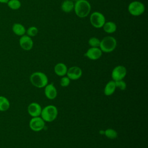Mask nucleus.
<instances>
[{"label":"nucleus","mask_w":148,"mask_h":148,"mask_svg":"<svg viewBox=\"0 0 148 148\" xmlns=\"http://www.w3.org/2000/svg\"><path fill=\"white\" fill-rule=\"evenodd\" d=\"M91 8V5L88 1L78 0L75 2L73 10L77 17L84 18L90 14Z\"/></svg>","instance_id":"obj_1"},{"label":"nucleus","mask_w":148,"mask_h":148,"mask_svg":"<svg viewBox=\"0 0 148 148\" xmlns=\"http://www.w3.org/2000/svg\"><path fill=\"white\" fill-rule=\"evenodd\" d=\"M30 82L33 86L38 88L45 87L48 84L47 75L42 72H35L30 76Z\"/></svg>","instance_id":"obj_2"},{"label":"nucleus","mask_w":148,"mask_h":148,"mask_svg":"<svg viewBox=\"0 0 148 148\" xmlns=\"http://www.w3.org/2000/svg\"><path fill=\"white\" fill-rule=\"evenodd\" d=\"M117 46L116 39L111 36L104 37L100 40L99 49L102 52L110 53L113 51Z\"/></svg>","instance_id":"obj_3"},{"label":"nucleus","mask_w":148,"mask_h":148,"mask_svg":"<svg viewBox=\"0 0 148 148\" xmlns=\"http://www.w3.org/2000/svg\"><path fill=\"white\" fill-rule=\"evenodd\" d=\"M58 110L56 106L50 105L45 106L42 109L41 117L45 121L51 122L57 117Z\"/></svg>","instance_id":"obj_4"},{"label":"nucleus","mask_w":148,"mask_h":148,"mask_svg":"<svg viewBox=\"0 0 148 148\" xmlns=\"http://www.w3.org/2000/svg\"><path fill=\"white\" fill-rule=\"evenodd\" d=\"M145 10V5L139 1H134L130 3L128 6V11L132 16H139L142 15Z\"/></svg>","instance_id":"obj_5"},{"label":"nucleus","mask_w":148,"mask_h":148,"mask_svg":"<svg viewBox=\"0 0 148 148\" xmlns=\"http://www.w3.org/2000/svg\"><path fill=\"white\" fill-rule=\"evenodd\" d=\"M91 24L96 28H101L106 22L105 17L99 12H94L90 16Z\"/></svg>","instance_id":"obj_6"},{"label":"nucleus","mask_w":148,"mask_h":148,"mask_svg":"<svg viewBox=\"0 0 148 148\" xmlns=\"http://www.w3.org/2000/svg\"><path fill=\"white\" fill-rule=\"evenodd\" d=\"M45 125V121L41 117H34L29 123V128L34 131L38 132L42 130Z\"/></svg>","instance_id":"obj_7"},{"label":"nucleus","mask_w":148,"mask_h":148,"mask_svg":"<svg viewBox=\"0 0 148 148\" xmlns=\"http://www.w3.org/2000/svg\"><path fill=\"white\" fill-rule=\"evenodd\" d=\"M127 75V69L123 65H117L115 66L112 72V77L113 80L117 81L123 80Z\"/></svg>","instance_id":"obj_8"},{"label":"nucleus","mask_w":148,"mask_h":148,"mask_svg":"<svg viewBox=\"0 0 148 148\" xmlns=\"http://www.w3.org/2000/svg\"><path fill=\"white\" fill-rule=\"evenodd\" d=\"M19 45L21 49L24 50L28 51L32 49L34 42L31 37L25 34L20 36L19 39Z\"/></svg>","instance_id":"obj_9"},{"label":"nucleus","mask_w":148,"mask_h":148,"mask_svg":"<svg viewBox=\"0 0 148 148\" xmlns=\"http://www.w3.org/2000/svg\"><path fill=\"white\" fill-rule=\"evenodd\" d=\"M102 55V51L99 47H92L88 49L84 54V56L91 60L99 59Z\"/></svg>","instance_id":"obj_10"},{"label":"nucleus","mask_w":148,"mask_h":148,"mask_svg":"<svg viewBox=\"0 0 148 148\" xmlns=\"http://www.w3.org/2000/svg\"><path fill=\"white\" fill-rule=\"evenodd\" d=\"M66 75L70 80H77L82 76V71L80 67L73 66L68 69Z\"/></svg>","instance_id":"obj_11"},{"label":"nucleus","mask_w":148,"mask_h":148,"mask_svg":"<svg viewBox=\"0 0 148 148\" xmlns=\"http://www.w3.org/2000/svg\"><path fill=\"white\" fill-rule=\"evenodd\" d=\"M42 109L41 106L37 102L31 103L29 104L27 109L28 113L32 117L39 116L40 115Z\"/></svg>","instance_id":"obj_12"},{"label":"nucleus","mask_w":148,"mask_h":148,"mask_svg":"<svg viewBox=\"0 0 148 148\" xmlns=\"http://www.w3.org/2000/svg\"><path fill=\"white\" fill-rule=\"evenodd\" d=\"M45 95L49 99H54L57 95V91L53 84H47L45 87Z\"/></svg>","instance_id":"obj_13"},{"label":"nucleus","mask_w":148,"mask_h":148,"mask_svg":"<svg viewBox=\"0 0 148 148\" xmlns=\"http://www.w3.org/2000/svg\"><path fill=\"white\" fill-rule=\"evenodd\" d=\"M67 70L68 68L66 65L62 62H59L57 64L54 68L55 73L59 76H65L66 74Z\"/></svg>","instance_id":"obj_14"},{"label":"nucleus","mask_w":148,"mask_h":148,"mask_svg":"<svg viewBox=\"0 0 148 148\" xmlns=\"http://www.w3.org/2000/svg\"><path fill=\"white\" fill-rule=\"evenodd\" d=\"M12 29L15 35L20 36L25 35L26 32V29L25 27L23 24L18 23H14L12 25Z\"/></svg>","instance_id":"obj_15"},{"label":"nucleus","mask_w":148,"mask_h":148,"mask_svg":"<svg viewBox=\"0 0 148 148\" xmlns=\"http://www.w3.org/2000/svg\"><path fill=\"white\" fill-rule=\"evenodd\" d=\"M116 84L114 80H110L107 83L104 88V94L106 96H110L112 95L116 90Z\"/></svg>","instance_id":"obj_16"},{"label":"nucleus","mask_w":148,"mask_h":148,"mask_svg":"<svg viewBox=\"0 0 148 148\" xmlns=\"http://www.w3.org/2000/svg\"><path fill=\"white\" fill-rule=\"evenodd\" d=\"M75 3L72 0H64L61 3V8L63 12L65 13H69L74 9Z\"/></svg>","instance_id":"obj_17"},{"label":"nucleus","mask_w":148,"mask_h":148,"mask_svg":"<svg viewBox=\"0 0 148 148\" xmlns=\"http://www.w3.org/2000/svg\"><path fill=\"white\" fill-rule=\"evenodd\" d=\"M102 28L105 32L108 34H113L116 32L117 25L116 23L113 21H106L103 24Z\"/></svg>","instance_id":"obj_18"},{"label":"nucleus","mask_w":148,"mask_h":148,"mask_svg":"<svg viewBox=\"0 0 148 148\" xmlns=\"http://www.w3.org/2000/svg\"><path fill=\"white\" fill-rule=\"evenodd\" d=\"M10 108V102L7 98L0 96V112L8 110Z\"/></svg>","instance_id":"obj_19"},{"label":"nucleus","mask_w":148,"mask_h":148,"mask_svg":"<svg viewBox=\"0 0 148 148\" xmlns=\"http://www.w3.org/2000/svg\"><path fill=\"white\" fill-rule=\"evenodd\" d=\"M8 6L12 10H18L21 6V3L19 0H9L7 2Z\"/></svg>","instance_id":"obj_20"},{"label":"nucleus","mask_w":148,"mask_h":148,"mask_svg":"<svg viewBox=\"0 0 148 148\" xmlns=\"http://www.w3.org/2000/svg\"><path fill=\"white\" fill-rule=\"evenodd\" d=\"M105 135L109 139H115L117 137V132L116 130L112 128H108L104 131Z\"/></svg>","instance_id":"obj_21"},{"label":"nucleus","mask_w":148,"mask_h":148,"mask_svg":"<svg viewBox=\"0 0 148 148\" xmlns=\"http://www.w3.org/2000/svg\"><path fill=\"white\" fill-rule=\"evenodd\" d=\"M38 33V29L35 26H31L26 29V35L30 37L35 36Z\"/></svg>","instance_id":"obj_22"},{"label":"nucleus","mask_w":148,"mask_h":148,"mask_svg":"<svg viewBox=\"0 0 148 148\" xmlns=\"http://www.w3.org/2000/svg\"><path fill=\"white\" fill-rule=\"evenodd\" d=\"M89 45L92 47H99L100 40L96 37H91L88 42Z\"/></svg>","instance_id":"obj_23"},{"label":"nucleus","mask_w":148,"mask_h":148,"mask_svg":"<svg viewBox=\"0 0 148 148\" xmlns=\"http://www.w3.org/2000/svg\"><path fill=\"white\" fill-rule=\"evenodd\" d=\"M116 87L119 88L121 90H125L127 87L126 83L123 80H120L117 81H114Z\"/></svg>","instance_id":"obj_24"},{"label":"nucleus","mask_w":148,"mask_h":148,"mask_svg":"<svg viewBox=\"0 0 148 148\" xmlns=\"http://www.w3.org/2000/svg\"><path fill=\"white\" fill-rule=\"evenodd\" d=\"M71 80L68 76H62L60 80V84L62 87H67L70 84Z\"/></svg>","instance_id":"obj_25"},{"label":"nucleus","mask_w":148,"mask_h":148,"mask_svg":"<svg viewBox=\"0 0 148 148\" xmlns=\"http://www.w3.org/2000/svg\"><path fill=\"white\" fill-rule=\"evenodd\" d=\"M9 0H0V3H7V2L9 1Z\"/></svg>","instance_id":"obj_26"},{"label":"nucleus","mask_w":148,"mask_h":148,"mask_svg":"<svg viewBox=\"0 0 148 148\" xmlns=\"http://www.w3.org/2000/svg\"><path fill=\"white\" fill-rule=\"evenodd\" d=\"M72 1L73 2H76V1H78V0H72Z\"/></svg>","instance_id":"obj_27"}]
</instances>
